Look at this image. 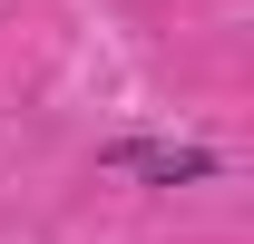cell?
I'll use <instances>...</instances> for the list:
<instances>
[{
  "label": "cell",
  "instance_id": "cell-1",
  "mask_svg": "<svg viewBox=\"0 0 254 244\" xmlns=\"http://www.w3.org/2000/svg\"><path fill=\"white\" fill-rule=\"evenodd\" d=\"M98 166H118V176H147V185H215L225 156L195 147V137H108Z\"/></svg>",
  "mask_w": 254,
  "mask_h": 244
}]
</instances>
